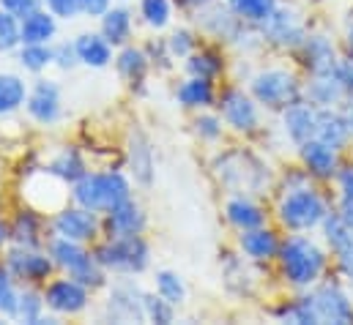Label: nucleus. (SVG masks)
<instances>
[{
	"label": "nucleus",
	"mask_w": 353,
	"mask_h": 325,
	"mask_svg": "<svg viewBox=\"0 0 353 325\" xmlns=\"http://www.w3.org/2000/svg\"><path fill=\"white\" fill-rule=\"evenodd\" d=\"M329 197L312 183V175L301 167L285 175V189L276 200V219L290 233H312L329 216Z\"/></svg>",
	"instance_id": "obj_1"
},
{
	"label": "nucleus",
	"mask_w": 353,
	"mask_h": 325,
	"mask_svg": "<svg viewBox=\"0 0 353 325\" xmlns=\"http://www.w3.org/2000/svg\"><path fill=\"white\" fill-rule=\"evenodd\" d=\"M276 262H279L282 279L290 287L310 290L323 279V273L329 268V254L315 238H310L304 233H293V235L282 238Z\"/></svg>",
	"instance_id": "obj_2"
},
{
	"label": "nucleus",
	"mask_w": 353,
	"mask_h": 325,
	"mask_svg": "<svg viewBox=\"0 0 353 325\" xmlns=\"http://www.w3.org/2000/svg\"><path fill=\"white\" fill-rule=\"evenodd\" d=\"M250 93L255 96V101L261 107L282 112L285 107L304 98V82L299 80L296 72H290L285 66H268L250 80Z\"/></svg>",
	"instance_id": "obj_3"
},
{
	"label": "nucleus",
	"mask_w": 353,
	"mask_h": 325,
	"mask_svg": "<svg viewBox=\"0 0 353 325\" xmlns=\"http://www.w3.org/2000/svg\"><path fill=\"white\" fill-rule=\"evenodd\" d=\"M72 197L77 205L88 208V211H112L118 205H123L129 200V180L121 172H93L83 175L80 180H74Z\"/></svg>",
	"instance_id": "obj_4"
},
{
	"label": "nucleus",
	"mask_w": 353,
	"mask_h": 325,
	"mask_svg": "<svg viewBox=\"0 0 353 325\" xmlns=\"http://www.w3.org/2000/svg\"><path fill=\"white\" fill-rule=\"evenodd\" d=\"M310 298L318 323H353V298L340 279H321L315 287H310Z\"/></svg>",
	"instance_id": "obj_5"
},
{
	"label": "nucleus",
	"mask_w": 353,
	"mask_h": 325,
	"mask_svg": "<svg viewBox=\"0 0 353 325\" xmlns=\"http://www.w3.org/2000/svg\"><path fill=\"white\" fill-rule=\"evenodd\" d=\"M50 254L52 260L66 268L72 273V279H77L80 284L85 287H101L104 284V273H101V265L96 257H90L88 251L80 246V241H72V238H55L50 246Z\"/></svg>",
	"instance_id": "obj_6"
},
{
	"label": "nucleus",
	"mask_w": 353,
	"mask_h": 325,
	"mask_svg": "<svg viewBox=\"0 0 353 325\" xmlns=\"http://www.w3.org/2000/svg\"><path fill=\"white\" fill-rule=\"evenodd\" d=\"M101 268L112 271H126V273H140L148 265V246L140 235H118L101 244L93 254Z\"/></svg>",
	"instance_id": "obj_7"
},
{
	"label": "nucleus",
	"mask_w": 353,
	"mask_h": 325,
	"mask_svg": "<svg viewBox=\"0 0 353 325\" xmlns=\"http://www.w3.org/2000/svg\"><path fill=\"white\" fill-rule=\"evenodd\" d=\"M258 28H261V39L265 44H274L279 50H293V52L301 47L304 36L310 33L301 14L296 8H288V6H276L271 11V17L261 22Z\"/></svg>",
	"instance_id": "obj_8"
},
{
	"label": "nucleus",
	"mask_w": 353,
	"mask_h": 325,
	"mask_svg": "<svg viewBox=\"0 0 353 325\" xmlns=\"http://www.w3.org/2000/svg\"><path fill=\"white\" fill-rule=\"evenodd\" d=\"M261 104L255 101L252 93H244L241 87H228L219 98V112L222 120L239 132V134H252L261 129Z\"/></svg>",
	"instance_id": "obj_9"
},
{
	"label": "nucleus",
	"mask_w": 353,
	"mask_h": 325,
	"mask_svg": "<svg viewBox=\"0 0 353 325\" xmlns=\"http://www.w3.org/2000/svg\"><path fill=\"white\" fill-rule=\"evenodd\" d=\"M321 233L337 260V271L343 282L353 287V227L343 219L340 211H329V216L321 224Z\"/></svg>",
	"instance_id": "obj_10"
},
{
	"label": "nucleus",
	"mask_w": 353,
	"mask_h": 325,
	"mask_svg": "<svg viewBox=\"0 0 353 325\" xmlns=\"http://www.w3.org/2000/svg\"><path fill=\"white\" fill-rule=\"evenodd\" d=\"M296 52L301 58V66L310 74H337V63L343 58L337 52L334 39L326 33H318V30H310Z\"/></svg>",
	"instance_id": "obj_11"
},
{
	"label": "nucleus",
	"mask_w": 353,
	"mask_h": 325,
	"mask_svg": "<svg viewBox=\"0 0 353 325\" xmlns=\"http://www.w3.org/2000/svg\"><path fill=\"white\" fill-rule=\"evenodd\" d=\"M299 159L301 167L312 175V180H334L343 167V151L321 140H307L304 145H299Z\"/></svg>",
	"instance_id": "obj_12"
},
{
	"label": "nucleus",
	"mask_w": 353,
	"mask_h": 325,
	"mask_svg": "<svg viewBox=\"0 0 353 325\" xmlns=\"http://www.w3.org/2000/svg\"><path fill=\"white\" fill-rule=\"evenodd\" d=\"M315 129H318V107L310 104L307 98L282 109V132L296 148L304 145L307 140H315Z\"/></svg>",
	"instance_id": "obj_13"
},
{
	"label": "nucleus",
	"mask_w": 353,
	"mask_h": 325,
	"mask_svg": "<svg viewBox=\"0 0 353 325\" xmlns=\"http://www.w3.org/2000/svg\"><path fill=\"white\" fill-rule=\"evenodd\" d=\"M44 301L58 315H77L88 306V290L77 279H61V282H52L47 287Z\"/></svg>",
	"instance_id": "obj_14"
},
{
	"label": "nucleus",
	"mask_w": 353,
	"mask_h": 325,
	"mask_svg": "<svg viewBox=\"0 0 353 325\" xmlns=\"http://www.w3.org/2000/svg\"><path fill=\"white\" fill-rule=\"evenodd\" d=\"M55 233L63 235V238H72V241H90L99 230V219H96V211L88 208H61L55 213V222H52Z\"/></svg>",
	"instance_id": "obj_15"
},
{
	"label": "nucleus",
	"mask_w": 353,
	"mask_h": 325,
	"mask_svg": "<svg viewBox=\"0 0 353 325\" xmlns=\"http://www.w3.org/2000/svg\"><path fill=\"white\" fill-rule=\"evenodd\" d=\"M8 273H14L17 279H28V282H44L52 271V260L33 251L30 246H17L8 251L6 257Z\"/></svg>",
	"instance_id": "obj_16"
},
{
	"label": "nucleus",
	"mask_w": 353,
	"mask_h": 325,
	"mask_svg": "<svg viewBox=\"0 0 353 325\" xmlns=\"http://www.w3.org/2000/svg\"><path fill=\"white\" fill-rule=\"evenodd\" d=\"M315 140L337 148V151H345L348 143L353 140L351 129H348V120L345 115L340 112V107H318V129H315Z\"/></svg>",
	"instance_id": "obj_17"
},
{
	"label": "nucleus",
	"mask_w": 353,
	"mask_h": 325,
	"mask_svg": "<svg viewBox=\"0 0 353 325\" xmlns=\"http://www.w3.org/2000/svg\"><path fill=\"white\" fill-rule=\"evenodd\" d=\"M28 112L39 123H55L61 118V90L52 80H39L28 96Z\"/></svg>",
	"instance_id": "obj_18"
},
{
	"label": "nucleus",
	"mask_w": 353,
	"mask_h": 325,
	"mask_svg": "<svg viewBox=\"0 0 353 325\" xmlns=\"http://www.w3.org/2000/svg\"><path fill=\"white\" fill-rule=\"evenodd\" d=\"M239 246L247 254V260H252V262H271L279 254L282 238L274 230H268L265 224H261V227L244 230L241 238H239Z\"/></svg>",
	"instance_id": "obj_19"
},
{
	"label": "nucleus",
	"mask_w": 353,
	"mask_h": 325,
	"mask_svg": "<svg viewBox=\"0 0 353 325\" xmlns=\"http://www.w3.org/2000/svg\"><path fill=\"white\" fill-rule=\"evenodd\" d=\"M304 98L315 107H340L348 93L337 74H310V80L304 82Z\"/></svg>",
	"instance_id": "obj_20"
},
{
	"label": "nucleus",
	"mask_w": 353,
	"mask_h": 325,
	"mask_svg": "<svg viewBox=\"0 0 353 325\" xmlns=\"http://www.w3.org/2000/svg\"><path fill=\"white\" fill-rule=\"evenodd\" d=\"M225 219L239 230H252V227H261L265 224V211L250 197V194H233L228 202H225Z\"/></svg>",
	"instance_id": "obj_21"
},
{
	"label": "nucleus",
	"mask_w": 353,
	"mask_h": 325,
	"mask_svg": "<svg viewBox=\"0 0 353 325\" xmlns=\"http://www.w3.org/2000/svg\"><path fill=\"white\" fill-rule=\"evenodd\" d=\"M145 227V213L137 202L126 200L123 205L112 208L110 216H107V230H110V238H118V235H140Z\"/></svg>",
	"instance_id": "obj_22"
},
{
	"label": "nucleus",
	"mask_w": 353,
	"mask_h": 325,
	"mask_svg": "<svg viewBox=\"0 0 353 325\" xmlns=\"http://www.w3.org/2000/svg\"><path fill=\"white\" fill-rule=\"evenodd\" d=\"M58 33V22H55V14L50 11H33L28 14L22 22H19V39L22 44H50L52 36Z\"/></svg>",
	"instance_id": "obj_23"
},
{
	"label": "nucleus",
	"mask_w": 353,
	"mask_h": 325,
	"mask_svg": "<svg viewBox=\"0 0 353 325\" xmlns=\"http://www.w3.org/2000/svg\"><path fill=\"white\" fill-rule=\"evenodd\" d=\"M145 295L134 293L132 287H118L110 298V315L115 320H145Z\"/></svg>",
	"instance_id": "obj_24"
},
{
	"label": "nucleus",
	"mask_w": 353,
	"mask_h": 325,
	"mask_svg": "<svg viewBox=\"0 0 353 325\" xmlns=\"http://www.w3.org/2000/svg\"><path fill=\"white\" fill-rule=\"evenodd\" d=\"M77 55L85 66H93V69H101L112 61V50H110V41L104 36H96V33H83L77 41Z\"/></svg>",
	"instance_id": "obj_25"
},
{
	"label": "nucleus",
	"mask_w": 353,
	"mask_h": 325,
	"mask_svg": "<svg viewBox=\"0 0 353 325\" xmlns=\"http://www.w3.org/2000/svg\"><path fill=\"white\" fill-rule=\"evenodd\" d=\"M178 101L183 107H208L214 101V82L205 77H189L178 87Z\"/></svg>",
	"instance_id": "obj_26"
},
{
	"label": "nucleus",
	"mask_w": 353,
	"mask_h": 325,
	"mask_svg": "<svg viewBox=\"0 0 353 325\" xmlns=\"http://www.w3.org/2000/svg\"><path fill=\"white\" fill-rule=\"evenodd\" d=\"M132 33V14L126 8H110L101 17V36L110 44H123Z\"/></svg>",
	"instance_id": "obj_27"
},
{
	"label": "nucleus",
	"mask_w": 353,
	"mask_h": 325,
	"mask_svg": "<svg viewBox=\"0 0 353 325\" xmlns=\"http://www.w3.org/2000/svg\"><path fill=\"white\" fill-rule=\"evenodd\" d=\"M276 317L285 320V323L318 325V315H315V306H312L310 293L307 295H299V298H293L288 304H282V309H276Z\"/></svg>",
	"instance_id": "obj_28"
},
{
	"label": "nucleus",
	"mask_w": 353,
	"mask_h": 325,
	"mask_svg": "<svg viewBox=\"0 0 353 325\" xmlns=\"http://www.w3.org/2000/svg\"><path fill=\"white\" fill-rule=\"evenodd\" d=\"M25 82L14 74H0V115H8L25 104Z\"/></svg>",
	"instance_id": "obj_29"
},
{
	"label": "nucleus",
	"mask_w": 353,
	"mask_h": 325,
	"mask_svg": "<svg viewBox=\"0 0 353 325\" xmlns=\"http://www.w3.org/2000/svg\"><path fill=\"white\" fill-rule=\"evenodd\" d=\"M230 8L250 25H261L271 17V11L279 6V0H228Z\"/></svg>",
	"instance_id": "obj_30"
},
{
	"label": "nucleus",
	"mask_w": 353,
	"mask_h": 325,
	"mask_svg": "<svg viewBox=\"0 0 353 325\" xmlns=\"http://www.w3.org/2000/svg\"><path fill=\"white\" fill-rule=\"evenodd\" d=\"M145 69H148V58H145L143 50L129 47V50H123V52L118 55V74H121L123 80L140 82L145 77Z\"/></svg>",
	"instance_id": "obj_31"
},
{
	"label": "nucleus",
	"mask_w": 353,
	"mask_h": 325,
	"mask_svg": "<svg viewBox=\"0 0 353 325\" xmlns=\"http://www.w3.org/2000/svg\"><path fill=\"white\" fill-rule=\"evenodd\" d=\"M50 172L63 178V180H69V183H74V180H80L85 175V164H83L77 151H61L50 164Z\"/></svg>",
	"instance_id": "obj_32"
},
{
	"label": "nucleus",
	"mask_w": 353,
	"mask_h": 325,
	"mask_svg": "<svg viewBox=\"0 0 353 325\" xmlns=\"http://www.w3.org/2000/svg\"><path fill=\"white\" fill-rule=\"evenodd\" d=\"M186 69H189V74H192V77H205V80H214V77H219V74H222L225 63H222V58H219L216 52L205 50V52H194V55H189Z\"/></svg>",
	"instance_id": "obj_33"
},
{
	"label": "nucleus",
	"mask_w": 353,
	"mask_h": 325,
	"mask_svg": "<svg viewBox=\"0 0 353 325\" xmlns=\"http://www.w3.org/2000/svg\"><path fill=\"white\" fill-rule=\"evenodd\" d=\"M157 290H159V295H162L165 301H170L173 306L183 304V298H186V287H183V282L178 279L173 271H159V273H157Z\"/></svg>",
	"instance_id": "obj_34"
},
{
	"label": "nucleus",
	"mask_w": 353,
	"mask_h": 325,
	"mask_svg": "<svg viewBox=\"0 0 353 325\" xmlns=\"http://www.w3.org/2000/svg\"><path fill=\"white\" fill-rule=\"evenodd\" d=\"M19 63L28 72H41L52 63V50L47 44H25L22 52H19Z\"/></svg>",
	"instance_id": "obj_35"
},
{
	"label": "nucleus",
	"mask_w": 353,
	"mask_h": 325,
	"mask_svg": "<svg viewBox=\"0 0 353 325\" xmlns=\"http://www.w3.org/2000/svg\"><path fill=\"white\" fill-rule=\"evenodd\" d=\"M11 238L19 246H36V241H39V216L36 213H19V219L11 227Z\"/></svg>",
	"instance_id": "obj_36"
},
{
	"label": "nucleus",
	"mask_w": 353,
	"mask_h": 325,
	"mask_svg": "<svg viewBox=\"0 0 353 325\" xmlns=\"http://www.w3.org/2000/svg\"><path fill=\"white\" fill-rule=\"evenodd\" d=\"M132 167H134V175L148 183L151 180V169H154V162H151V148L148 143H143L137 137V143H132Z\"/></svg>",
	"instance_id": "obj_37"
},
{
	"label": "nucleus",
	"mask_w": 353,
	"mask_h": 325,
	"mask_svg": "<svg viewBox=\"0 0 353 325\" xmlns=\"http://www.w3.org/2000/svg\"><path fill=\"white\" fill-rule=\"evenodd\" d=\"M44 304H47V301H44L39 293L28 290V293H22V295H19V309H17V315H19L25 323H41Z\"/></svg>",
	"instance_id": "obj_38"
},
{
	"label": "nucleus",
	"mask_w": 353,
	"mask_h": 325,
	"mask_svg": "<svg viewBox=\"0 0 353 325\" xmlns=\"http://www.w3.org/2000/svg\"><path fill=\"white\" fill-rule=\"evenodd\" d=\"M140 11L151 28H165L170 22V0H143Z\"/></svg>",
	"instance_id": "obj_39"
},
{
	"label": "nucleus",
	"mask_w": 353,
	"mask_h": 325,
	"mask_svg": "<svg viewBox=\"0 0 353 325\" xmlns=\"http://www.w3.org/2000/svg\"><path fill=\"white\" fill-rule=\"evenodd\" d=\"M19 22L14 14H8L6 8L0 11V52H8L19 44Z\"/></svg>",
	"instance_id": "obj_40"
},
{
	"label": "nucleus",
	"mask_w": 353,
	"mask_h": 325,
	"mask_svg": "<svg viewBox=\"0 0 353 325\" xmlns=\"http://www.w3.org/2000/svg\"><path fill=\"white\" fill-rule=\"evenodd\" d=\"M19 309V293L14 290V282L8 276V271H0V312L14 317Z\"/></svg>",
	"instance_id": "obj_41"
},
{
	"label": "nucleus",
	"mask_w": 353,
	"mask_h": 325,
	"mask_svg": "<svg viewBox=\"0 0 353 325\" xmlns=\"http://www.w3.org/2000/svg\"><path fill=\"white\" fill-rule=\"evenodd\" d=\"M145 320H154V323H173V304L165 301L162 295L154 298V295H145Z\"/></svg>",
	"instance_id": "obj_42"
},
{
	"label": "nucleus",
	"mask_w": 353,
	"mask_h": 325,
	"mask_svg": "<svg viewBox=\"0 0 353 325\" xmlns=\"http://www.w3.org/2000/svg\"><path fill=\"white\" fill-rule=\"evenodd\" d=\"M334 183H337V200H340V202H351L353 200V164H343V167H340Z\"/></svg>",
	"instance_id": "obj_43"
},
{
	"label": "nucleus",
	"mask_w": 353,
	"mask_h": 325,
	"mask_svg": "<svg viewBox=\"0 0 353 325\" xmlns=\"http://www.w3.org/2000/svg\"><path fill=\"white\" fill-rule=\"evenodd\" d=\"M194 126H197V134L205 137V140H219L222 137V118H216V115H200Z\"/></svg>",
	"instance_id": "obj_44"
},
{
	"label": "nucleus",
	"mask_w": 353,
	"mask_h": 325,
	"mask_svg": "<svg viewBox=\"0 0 353 325\" xmlns=\"http://www.w3.org/2000/svg\"><path fill=\"white\" fill-rule=\"evenodd\" d=\"M0 6H3V8L8 11V14H14L17 19H25L28 14L39 11L41 0H0Z\"/></svg>",
	"instance_id": "obj_45"
},
{
	"label": "nucleus",
	"mask_w": 353,
	"mask_h": 325,
	"mask_svg": "<svg viewBox=\"0 0 353 325\" xmlns=\"http://www.w3.org/2000/svg\"><path fill=\"white\" fill-rule=\"evenodd\" d=\"M168 47H170V52H173V55L186 58V55L192 52V47H194V39H192V33H189V30H176V33L170 36Z\"/></svg>",
	"instance_id": "obj_46"
},
{
	"label": "nucleus",
	"mask_w": 353,
	"mask_h": 325,
	"mask_svg": "<svg viewBox=\"0 0 353 325\" xmlns=\"http://www.w3.org/2000/svg\"><path fill=\"white\" fill-rule=\"evenodd\" d=\"M77 61H80V55H77V47L74 44H58L52 50V63H58L61 69H72Z\"/></svg>",
	"instance_id": "obj_47"
},
{
	"label": "nucleus",
	"mask_w": 353,
	"mask_h": 325,
	"mask_svg": "<svg viewBox=\"0 0 353 325\" xmlns=\"http://www.w3.org/2000/svg\"><path fill=\"white\" fill-rule=\"evenodd\" d=\"M47 6L55 17H63V19H72L80 14V0H47Z\"/></svg>",
	"instance_id": "obj_48"
},
{
	"label": "nucleus",
	"mask_w": 353,
	"mask_h": 325,
	"mask_svg": "<svg viewBox=\"0 0 353 325\" xmlns=\"http://www.w3.org/2000/svg\"><path fill=\"white\" fill-rule=\"evenodd\" d=\"M337 80L343 82L345 93L353 96V55H343L337 63Z\"/></svg>",
	"instance_id": "obj_49"
},
{
	"label": "nucleus",
	"mask_w": 353,
	"mask_h": 325,
	"mask_svg": "<svg viewBox=\"0 0 353 325\" xmlns=\"http://www.w3.org/2000/svg\"><path fill=\"white\" fill-rule=\"evenodd\" d=\"M80 11L88 17H104L110 11V0H80Z\"/></svg>",
	"instance_id": "obj_50"
},
{
	"label": "nucleus",
	"mask_w": 353,
	"mask_h": 325,
	"mask_svg": "<svg viewBox=\"0 0 353 325\" xmlns=\"http://www.w3.org/2000/svg\"><path fill=\"white\" fill-rule=\"evenodd\" d=\"M340 112L345 115V120H348V129H351V134H353V96H348V98L340 104Z\"/></svg>",
	"instance_id": "obj_51"
},
{
	"label": "nucleus",
	"mask_w": 353,
	"mask_h": 325,
	"mask_svg": "<svg viewBox=\"0 0 353 325\" xmlns=\"http://www.w3.org/2000/svg\"><path fill=\"white\" fill-rule=\"evenodd\" d=\"M337 211L343 213V219L353 227V200L351 202H337Z\"/></svg>",
	"instance_id": "obj_52"
},
{
	"label": "nucleus",
	"mask_w": 353,
	"mask_h": 325,
	"mask_svg": "<svg viewBox=\"0 0 353 325\" xmlns=\"http://www.w3.org/2000/svg\"><path fill=\"white\" fill-rule=\"evenodd\" d=\"M345 50H348V55H353V25L345 30Z\"/></svg>",
	"instance_id": "obj_53"
},
{
	"label": "nucleus",
	"mask_w": 353,
	"mask_h": 325,
	"mask_svg": "<svg viewBox=\"0 0 353 325\" xmlns=\"http://www.w3.org/2000/svg\"><path fill=\"white\" fill-rule=\"evenodd\" d=\"M8 238H11V230H8V227H6V224H3V222H0V246L6 244V241H8Z\"/></svg>",
	"instance_id": "obj_54"
},
{
	"label": "nucleus",
	"mask_w": 353,
	"mask_h": 325,
	"mask_svg": "<svg viewBox=\"0 0 353 325\" xmlns=\"http://www.w3.org/2000/svg\"><path fill=\"white\" fill-rule=\"evenodd\" d=\"M192 3H200V6H205V3H211V0H192Z\"/></svg>",
	"instance_id": "obj_55"
}]
</instances>
